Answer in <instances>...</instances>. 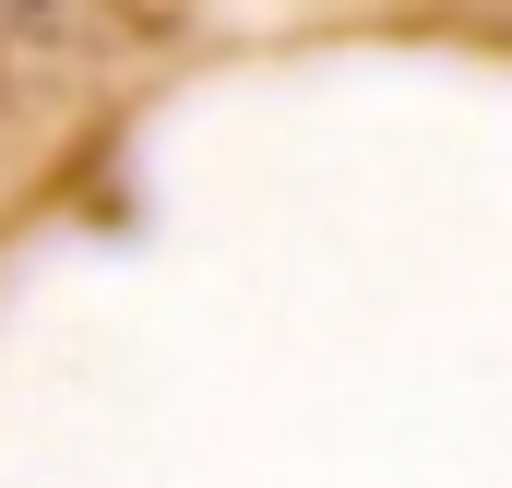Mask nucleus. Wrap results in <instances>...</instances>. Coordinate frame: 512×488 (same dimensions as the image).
<instances>
[]
</instances>
